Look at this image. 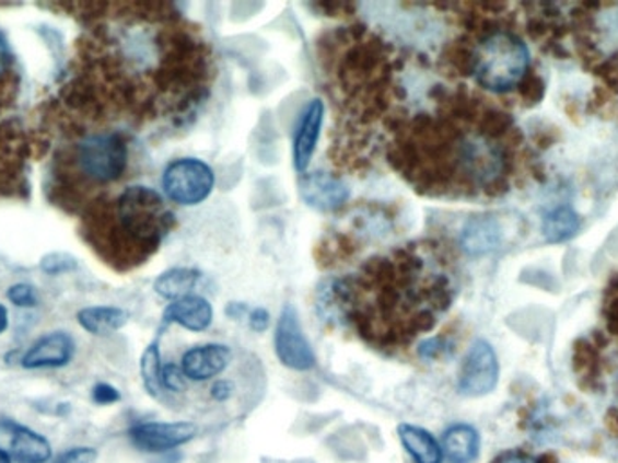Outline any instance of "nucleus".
<instances>
[{"mask_svg": "<svg viewBox=\"0 0 618 463\" xmlns=\"http://www.w3.org/2000/svg\"><path fill=\"white\" fill-rule=\"evenodd\" d=\"M93 94L141 118L183 120L210 94L212 49L199 30L162 4H120L88 46Z\"/></svg>", "mask_w": 618, "mask_h": 463, "instance_id": "1", "label": "nucleus"}, {"mask_svg": "<svg viewBox=\"0 0 618 463\" xmlns=\"http://www.w3.org/2000/svg\"><path fill=\"white\" fill-rule=\"evenodd\" d=\"M323 306L342 312L360 335L401 346L434 328L453 302V279L432 243L400 246L368 261L359 274L333 281Z\"/></svg>", "mask_w": 618, "mask_h": 463, "instance_id": "2", "label": "nucleus"}, {"mask_svg": "<svg viewBox=\"0 0 618 463\" xmlns=\"http://www.w3.org/2000/svg\"><path fill=\"white\" fill-rule=\"evenodd\" d=\"M389 160L423 196L462 198L495 190L510 158L503 132L490 120L447 105L400 127Z\"/></svg>", "mask_w": 618, "mask_h": 463, "instance_id": "3", "label": "nucleus"}, {"mask_svg": "<svg viewBox=\"0 0 618 463\" xmlns=\"http://www.w3.org/2000/svg\"><path fill=\"white\" fill-rule=\"evenodd\" d=\"M176 224L162 194L130 185L115 198L89 207L85 238L113 268L132 270L156 254Z\"/></svg>", "mask_w": 618, "mask_h": 463, "instance_id": "4", "label": "nucleus"}, {"mask_svg": "<svg viewBox=\"0 0 618 463\" xmlns=\"http://www.w3.org/2000/svg\"><path fill=\"white\" fill-rule=\"evenodd\" d=\"M129 167V141L120 130H89L79 136L60 165L79 187L102 188L120 182Z\"/></svg>", "mask_w": 618, "mask_h": 463, "instance_id": "5", "label": "nucleus"}, {"mask_svg": "<svg viewBox=\"0 0 618 463\" xmlns=\"http://www.w3.org/2000/svg\"><path fill=\"white\" fill-rule=\"evenodd\" d=\"M530 66L528 47L506 30H492L479 37L468 51V69L479 88L506 93L520 85Z\"/></svg>", "mask_w": 618, "mask_h": 463, "instance_id": "6", "label": "nucleus"}, {"mask_svg": "<svg viewBox=\"0 0 618 463\" xmlns=\"http://www.w3.org/2000/svg\"><path fill=\"white\" fill-rule=\"evenodd\" d=\"M19 96V68L4 33L0 32V190H10L21 169L24 143L11 111Z\"/></svg>", "mask_w": 618, "mask_h": 463, "instance_id": "7", "label": "nucleus"}, {"mask_svg": "<svg viewBox=\"0 0 618 463\" xmlns=\"http://www.w3.org/2000/svg\"><path fill=\"white\" fill-rule=\"evenodd\" d=\"M162 187L172 204L194 207L210 198L215 187V172L198 158H179L163 171Z\"/></svg>", "mask_w": 618, "mask_h": 463, "instance_id": "8", "label": "nucleus"}, {"mask_svg": "<svg viewBox=\"0 0 618 463\" xmlns=\"http://www.w3.org/2000/svg\"><path fill=\"white\" fill-rule=\"evenodd\" d=\"M276 354L281 364L293 371H310L317 364V357L304 335L299 313L291 304L282 308L277 321Z\"/></svg>", "mask_w": 618, "mask_h": 463, "instance_id": "9", "label": "nucleus"}, {"mask_svg": "<svg viewBox=\"0 0 618 463\" xmlns=\"http://www.w3.org/2000/svg\"><path fill=\"white\" fill-rule=\"evenodd\" d=\"M499 380V362L495 351L483 338H478L468 348L467 357L463 360L457 390L465 396L478 398L494 391Z\"/></svg>", "mask_w": 618, "mask_h": 463, "instance_id": "10", "label": "nucleus"}, {"mask_svg": "<svg viewBox=\"0 0 618 463\" xmlns=\"http://www.w3.org/2000/svg\"><path fill=\"white\" fill-rule=\"evenodd\" d=\"M198 435L194 421H143L130 427V442L143 453L162 454L193 442Z\"/></svg>", "mask_w": 618, "mask_h": 463, "instance_id": "11", "label": "nucleus"}, {"mask_svg": "<svg viewBox=\"0 0 618 463\" xmlns=\"http://www.w3.org/2000/svg\"><path fill=\"white\" fill-rule=\"evenodd\" d=\"M234 349L226 344L208 343L188 348L179 359L183 375L190 384H205L221 379L234 364Z\"/></svg>", "mask_w": 618, "mask_h": 463, "instance_id": "12", "label": "nucleus"}, {"mask_svg": "<svg viewBox=\"0 0 618 463\" xmlns=\"http://www.w3.org/2000/svg\"><path fill=\"white\" fill-rule=\"evenodd\" d=\"M324 115L326 107L320 99H313L302 109L299 121H296L295 135H293V167L299 174H304L312 163L315 151H317L320 132H323Z\"/></svg>", "mask_w": 618, "mask_h": 463, "instance_id": "13", "label": "nucleus"}, {"mask_svg": "<svg viewBox=\"0 0 618 463\" xmlns=\"http://www.w3.org/2000/svg\"><path fill=\"white\" fill-rule=\"evenodd\" d=\"M299 187L304 204L318 212H337L351 196L348 185L340 177L323 171L304 172Z\"/></svg>", "mask_w": 618, "mask_h": 463, "instance_id": "14", "label": "nucleus"}, {"mask_svg": "<svg viewBox=\"0 0 618 463\" xmlns=\"http://www.w3.org/2000/svg\"><path fill=\"white\" fill-rule=\"evenodd\" d=\"M74 357V338L66 332H53L38 338L22 357L26 370H53L68 366Z\"/></svg>", "mask_w": 618, "mask_h": 463, "instance_id": "15", "label": "nucleus"}, {"mask_svg": "<svg viewBox=\"0 0 618 463\" xmlns=\"http://www.w3.org/2000/svg\"><path fill=\"white\" fill-rule=\"evenodd\" d=\"M213 306L201 296H187L171 302L163 312V323L177 324L187 332L201 334L212 326Z\"/></svg>", "mask_w": 618, "mask_h": 463, "instance_id": "16", "label": "nucleus"}, {"mask_svg": "<svg viewBox=\"0 0 618 463\" xmlns=\"http://www.w3.org/2000/svg\"><path fill=\"white\" fill-rule=\"evenodd\" d=\"M398 437L407 454L415 463H443L442 443L438 442L436 437L423 427L401 424L398 427Z\"/></svg>", "mask_w": 618, "mask_h": 463, "instance_id": "17", "label": "nucleus"}, {"mask_svg": "<svg viewBox=\"0 0 618 463\" xmlns=\"http://www.w3.org/2000/svg\"><path fill=\"white\" fill-rule=\"evenodd\" d=\"M11 456L19 463H47L51 460V443L40 432L26 426H10Z\"/></svg>", "mask_w": 618, "mask_h": 463, "instance_id": "18", "label": "nucleus"}, {"mask_svg": "<svg viewBox=\"0 0 618 463\" xmlns=\"http://www.w3.org/2000/svg\"><path fill=\"white\" fill-rule=\"evenodd\" d=\"M443 454L448 462L470 463L479 453V435L473 426L456 424L443 432Z\"/></svg>", "mask_w": 618, "mask_h": 463, "instance_id": "19", "label": "nucleus"}, {"mask_svg": "<svg viewBox=\"0 0 618 463\" xmlns=\"http://www.w3.org/2000/svg\"><path fill=\"white\" fill-rule=\"evenodd\" d=\"M80 326L93 335H110L129 323V313L118 306H89L80 310Z\"/></svg>", "mask_w": 618, "mask_h": 463, "instance_id": "20", "label": "nucleus"}, {"mask_svg": "<svg viewBox=\"0 0 618 463\" xmlns=\"http://www.w3.org/2000/svg\"><path fill=\"white\" fill-rule=\"evenodd\" d=\"M203 274L196 268H171L163 271L162 276L154 281V292L166 301H177L183 297L193 296L194 288L198 287Z\"/></svg>", "mask_w": 618, "mask_h": 463, "instance_id": "21", "label": "nucleus"}, {"mask_svg": "<svg viewBox=\"0 0 618 463\" xmlns=\"http://www.w3.org/2000/svg\"><path fill=\"white\" fill-rule=\"evenodd\" d=\"M501 234L494 219L473 218L462 232L463 251L470 255L487 254L499 245Z\"/></svg>", "mask_w": 618, "mask_h": 463, "instance_id": "22", "label": "nucleus"}, {"mask_svg": "<svg viewBox=\"0 0 618 463\" xmlns=\"http://www.w3.org/2000/svg\"><path fill=\"white\" fill-rule=\"evenodd\" d=\"M579 230L578 213L573 212L570 207H559L551 210L543 221V232L546 240L550 243H561V241L570 240Z\"/></svg>", "mask_w": 618, "mask_h": 463, "instance_id": "23", "label": "nucleus"}, {"mask_svg": "<svg viewBox=\"0 0 618 463\" xmlns=\"http://www.w3.org/2000/svg\"><path fill=\"white\" fill-rule=\"evenodd\" d=\"M162 354H160V344L152 343L147 346L145 351L141 355V380L145 385L147 393L152 398H162Z\"/></svg>", "mask_w": 618, "mask_h": 463, "instance_id": "24", "label": "nucleus"}, {"mask_svg": "<svg viewBox=\"0 0 618 463\" xmlns=\"http://www.w3.org/2000/svg\"><path fill=\"white\" fill-rule=\"evenodd\" d=\"M237 382L230 377H221V379L213 380L212 384L208 385L207 398L208 404L212 406H229L237 398Z\"/></svg>", "mask_w": 618, "mask_h": 463, "instance_id": "25", "label": "nucleus"}, {"mask_svg": "<svg viewBox=\"0 0 618 463\" xmlns=\"http://www.w3.org/2000/svg\"><path fill=\"white\" fill-rule=\"evenodd\" d=\"M162 390L171 395H183L188 391V380L176 362H166L162 368Z\"/></svg>", "mask_w": 618, "mask_h": 463, "instance_id": "26", "label": "nucleus"}, {"mask_svg": "<svg viewBox=\"0 0 618 463\" xmlns=\"http://www.w3.org/2000/svg\"><path fill=\"white\" fill-rule=\"evenodd\" d=\"M8 299L19 308L37 306L38 301L35 288L30 287L26 282H19L15 287H11L10 292H8Z\"/></svg>", "mask_w": 618, "mask_h": 463, "instance_id": "27", "label": "nucleus"}, {"mask_svg": "<svg viewBox=\"0 0 618 463\" xmlns=\"http://www.w3.org/2000/svg\"><path fill=\"white\" fill-rule=\"evenodd\" d=\"M98 451L94 448H73L60 454L55 463H96Z\"/></svg>", "mask_w": 618, "mask_h": 463, "instance_id": "28", "label": "nucleus"}, {"mask_svg": "<svg viewBox=\"0 0 618 463\" xmlns=\"http://www.w3.org/2000/svg\"><path fill=\"white\" fill-rule=\"evenodd\" d=\"M77 263L73 257L66 254H51L47 255L46 259L42 261V268L47 274H63V271L73 270Z\"/></svg>", "mask_w": 618, "mask_h": 463, "instance_id": "29", "label": "nucleus"}, {"mask_svg": "<svg viewBox=\"0 0 618 463\" xmlns=\"http://www.w3.org/2000/svg\"><path fill=\"white\" fill-rule=\"evenodd\" d=\"M120 398V391L116 390L115 385L100 382V384L93 387V401L98 406H110V404H116Z\"/></svg>", "mask_w": 618, "mask_h": 463, "instance_id": "30", "label": "nucleus"}, {"mask_svg": "<svg viewBox=\"0 0 618 463\" xmlns=\"http://www.w3.org/2000/svg\"><path fill=\"white\" fill-rule=\"evenodd\" d=\"M443 349H445L443 338H427V340H423V343L420 344L418 355H420V359L434 360L442 355Z\"/></svg>", "mask_w": 618, "mask_h": 463, "instance_id": "31", "label": "nucleus"}, {"mask_svg": "<svg viewBox=\"0 0 618 463\" xmlns=\"http://www.w3.org/2000/svg\"><path fill=\"white\" fill-rule=\"evenodd\" d=\"M270 326V313L265 308H255L254 312L249 313V328L263 334Z\"/></svg>", "mask_w": 618, "mask_h": 463, "instance_id": "32", "label": "nucleus"}, {"mask_svg": "<svg viewBox=\"0 0 618 463\" xmlns=\"http://www.w3.org/2000/svg\"><path fill=\"white\" fill-rule=\"evenodd\" d=\"M494 463H543L540 460L534 459L530 454L525 453H506L499 456Z\"/></svg>", "mask_w": 618, "mask_h": 463, "instance_id": "33", "label": "nucleus"}, {"mask_svg": "<svg viewBox=\"0 0 618 463\" xmlns=\"http://www.w3.org/2000/svg\"><path fill=\"white\" fill-rule=\"evenodd\" d=\"M10 326V313L5 310L4 304H0V335L4 334Z\"/></svg>", "mask_w": 618, "mask_h": 463, "instance_id": "34", "label": "nucleus"}, {"mask_svg": "<svg viewBox=\"0 0 618 463\" xmlns=\"http://www.w3.org/2000/svg\"><path fill=\"white\" fill-rule=\"evenodd\" d=\"M0 463H13V456L4 449H0Z\"/></svg>", "mask_w": 618, "mask_h": 463, "instance_id": "35", "label": "nucleus"}]
</instances>
